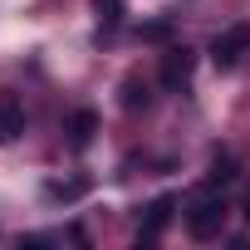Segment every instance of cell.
I'll return each mask as SVG.
<instances>
[{
  "label": "cell",
  "instance_id": "cell-1",
  "mask_svg": "<svg viewBox=\"0 0 250 250\" xmlns=\"http://www.w3.org/2000/svg\"><path fill=\"white\" fill-rule=\"evenodd\" d=\"M221 226H226V196L201 191V196L187 206V230H191V240H211V235H221Z\"/></svg>",
  "mask_w": 250,
  "mask_h": 250
},
{
  "label": "cell",
  "instance_id": "cell-2",
  "mask_svg": "<svg viewBox=\"0 0 250 250\" xmlns=\"http://www.w3.org/2000/svg\"><path fill=\"white\" fill-rule=\"evenodd\" d=\"M245 54H250V20H240V25H230V30H221V35L211 40L216 69H235Z\"/></svg>",
  "mask_w": 250,
  "mask_h": 250
},
{
  "label": "cell",
  "instance_id": "cell-3",
  "mask_svg": "<svg viewBox=\"0 0 250 250\" xmlns=\"http://www.w3.org/2000/svg\"><path fill=\"white\" fill-rule=\"evenodd\" d=\"M191 74H196V54H191L187 44H172V49L162 54V88L182 93V88L191 83Z\"/></svg>",
  "mask_w": 250,
  "mask_h": 250
},
{
  "label": "cell",
  "instance_id": "cell-4",
  "mask_svg": "<svg viewBox=\"0 0 250 250\" xmlns=\"http://www.w3.org/2000/svg\"><path fill=\"white\" fill-rule=\"evenodd\" d=\"M25 133V103L15 93H0V143H15Z\"/></svg>",
  "mask_w": 250,
  "mask_h": 250
},
{
  "label": "cell",
  "instance_id": "cell-5",
  "mask_svg": "<svg viewBox=\"0 0 250 250\" xmlns=\"http://www.w3.org/2000/svg\"><path fill=\"white\" fill-rule=\"evenodd\" d=\"M172 211H177V196H157V201L147 206V216H143V230H138V240H157V235L167 230Z\"/></svg>",
  "mask_w": 250,
  "mask_h": 250
},
{
  "label": "cell",
  "instance_id": "cell-6",
  "mask_svg": "<svg viewBox=\"0 0 250 250\" xmlns=\"http://www.w3.org/2000/svg\"><path fill=\"white\" fill-rule=\"evenodd\" d=\"M64 133H69V147L83 152V147L93 143V133H98V113H93V108H79V113L64 123Z\"/></svg>",
  "mask_w": 250,
  "mask_h": 250
},
{
  "label": "cell",
  "instance_id": "cell-7",
  "mask_svg": "<svg viewBox=\"0 0 250 250\" xmlns=\"http://www.w3.org/2000/svg\"><path fill=\"white\" fill-rule=\"evenodd\" d=\"M118 103H123V108H147L152 93H147V83H143L138 74H128V79H123V88H118Z\"/></svg>",
  "mask_w": 250,
  "mask_h": 250
},
{
  "label": "cell",
  "instance_id": "cell-8",
  "mask_svg": "<svg viewBox=\"0 0 250 250\" xmlns=\"http://www.w3.org/2000/svg\"><path fill=\"white\" fill-rule=\"evenodd\" d=\"M206 182H211V187H226V182H235V157H230V152H216V157H211V172H206Z\"/></svg>",
  "mask_w": 250,
  "mask_h": 250
},
{
  "label": "cell",
  "instance_id": "cell-9",
  "mask_svg": "<svg viewBox=\"0 0 250 250\" xmlns=\"http://www.w3.org/2000/svg\"><path fill=\"white\" fill-rule=\"evenodd\" d=\"M83 191H88V182H83V177H79V182H49V187H44V196H49V201H79Z\"/></svg>",
  "mask_w": 250,
  "mask_h": 250
},
{
  "label": "cell",
  "instance_id": "cell-10",
  "mask_svg": "<svg viewBox=\"0 0 250 250\" xmlns=\"http://www.w3.org/2000/svg\"><path fill=\"white\" fill-rule=\"evenodd\" d=\"M93 10H98L103 25H118L123 20V0H93Z\"/></svg>",
  "mask_w": 250,
  "mask_h": 250
},
{
  "label": "cell",
  "instance_id": "cell-11",
  "mask_svg": "<svg viewBox=\"0 0 250 250\" xmlns=\"http://www.w3.org/2000/svg\"><path fill=\"white\" fill-rule=\"evenodd\" d=\"M167 35H172V25H167V20H152V25H143V40H152V44H162Z\"/></svg>",
  "mask_w": 250,
  "mask_h": 250
},
{
  "label": "cell",
  "instance_id": "cell-12",
  "mask_svg": "<svg viewBox=\"0 0 250 250\" xmlns=\"http://www.w3.org/2000/svg\"><path fill=\"white\" fill-rule=\"evenodd\" d=\"M245 221H250V196H245Z\"/></svg>",
  "mask_w": 250,
  "mask_h": 250
}]
</instances>
